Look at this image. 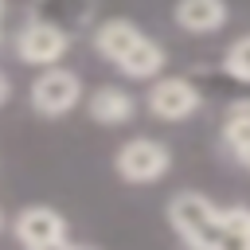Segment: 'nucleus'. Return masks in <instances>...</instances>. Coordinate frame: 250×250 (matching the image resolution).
Here are the masks:
<instances>
[{"mask_svg": "<svg viewBox=\"0 0 250 250\" xmlns=\"http://www.w3.org/2000/svg\"><path fill=\"white\" fill-rule=\"evenodd\" d=\"M168 219H172L176 234L188 246H199V250H215L219 246V219H215L211 199H203L195 191H184V195H176L168 203Z\"/></svg>", "mask_w": 250, "mask_h": 250, "instance_id": "obj_1", "label": "nucleus"}, {"mask_svg": "<svg viewBox=\"0 0 250 250\" xmlns=\"http://www.w3.org/2000/svg\"><path fill=\"white\" fill-rule=\"evenodd\" d=\"M117 172L125 180H133V184H148V180H156V176L168 172V148L156 145V141H148V137H137V141L121 145Z\"/></svg>", "mask_w": 250, "mask_h": 250, "instance_id": "obj_2", "label": "nucleus"}, {"mask_svg": "<svg viewBox=\"0 0 250 250\" xmlns=\"http://www.w3.org/2000/svg\"><path fill=\"white\" fill-rule=\"evenodd\" d=\"M78 94H82V86H78V78L70 70H47L31 86V105L39 113H47V117H59L78 102Z\"/></svg>", "mask_w": 250, "mask_h": 250, "instance_id": "obj_3", "label": "nucleus"}, {"mask_svg": "<svg viewBox=\"0 0 250 250\" xmlns=\"http://www.w3.org/2000/svg\"><path fill=\"white\" fill-rule=\"evenodd\" d=\"M16 238L23 242V246H59L62 238H66V223H62V215L59 211H51V207H27V211H20V219H16Z\"/></svg>", "mask_w": 250, "mask_h": 250, "instance_id": "obj_4", "label": "nucleus"}, {"mask_svg": "<svg viewBox=\"0 0 250 250\" xmlns=\"http://www.w3.org/2000/svg\"><path fill=\"white\" fill-rule=\"evenodd\" d=\"M195 105H199V94H195V86L184 82V78H164V82H156V86L148 90V109H152L156 117L180 121V117L195 113Z\"/></svg>", "mask_w": 250, "mask_h": 250, "instance_id": "obj_5", "label": "nucleus"}, {"mask_svg": "<svg viewBox=\"0 0 250 250\" xmlns=\"http://www.w3.org/2000/svg\"><path fill=\"white\" fill-rule=\"evenodd\" d=\"M66 31H59L55 23H27L16 39V51L23 62H55L66 51Z\"/></svg>", "mask_w": 250, "mask_h": 250, "instance_id": "obj_6", "label": "nucleus"}, {"mask_svg": "<svg viewBox=\"0 0 250 250\" xmlns=\"http://www.w3.org/2000/svg\"><path fill=\"white\" fill-rule=\"evenodd\" d=\"M227 20L223 0H180L176 4V23L188 31H215Z\"/></svg>", "mask_w": 250, "mask_h": 250, "instance_id": "obj_7", "label": "nucleus"}, {"mask_svg": "<svg viewBox=\"0 0 250 250\" xmlns=\"http://www.w3.org/2000/svg\"><path fill=\"white\" fill-rule=\"evenodd\" d=\"M117 66H121L129 78H152V74L164 66V51H160L152 39H145V35H141V39H137L121 59H117Z\"/></svg>", "mask_w": 250, "mask_h": 250, "instance_id": "obj_8", "label": "nucleus"}, {"mask_svg": "<svg viewBox=\"0 0 250 250\" xmlns=\"http://www.w3.org/2000/svg\"><path fill=\"white\" fill-rule=\"evenodd\" d=\"M90 117L94 121H105V125H117V121H129L133 117V98L117 86H102L94 98H90Z\"/></svg>", "mask_w": 250, "mask_h": 250, "instance_id": "obj_9", "label": "nucleus"}, {"mask_svg": "<svg viewBox=\"0 0 250 250\" xmlns=\"http://www.w3.org/2000/svg\"><path fill=\"white\" fill-rule=\"evenodd\" d=\"M215 219H219V246L250 250V207H227L215 211Z\"/></svg>", "mask_w": 250, "mask_h": 250, "instance_id": "obj_10", "label": "nucleus"}, {"mask_svg": "<svg viewBox=\"0 0 250 250\" xmlns=\"http://www.w3.org/2000/svg\"><path fill=\"white\" fill-rule=\"evenodd\" d=\"M94 39H98V51L117 62V59L141 39V31H137L133 23H125V20H109V23H102V27L94 31Z\"/></svg>", "mask_w": 250, "mask_h": 250, "instance_id": "obj_11", "label": "nucleus"}, {"mask_svg": "<svg viewBox=\"0 0 250 250\" xmlns=\"http://www.w3.org/2000/svg\"><path fill=\"white\" fill-rule=\"evenodd\" d=\"M223 141H227V148H230L238 160L250 152V105H238V109L227 117V125H223Z\"/></svg>", "mask_w": 250, "mask_h": 250, "instance_id": "obj_12", "label": "nucleus"}, {"mask_svg": "<svg viewBox=\"0 0 250 250\" xmlns=\"http://www.w3.org/2000/svg\"><path fill=\"white\" fill-rule=\"evenodd\" d=\"M227 70H230L234 78L250 82V35H246V39H238V43L227 51Z\"/></svg>", "mask_w": 250, "mask_h": 250, "instance_id": "obj_13", "label": "nucleus"}, {"mask_svg": "<svg viewBox=\"0 0 250 250\" xmlns=\"http://www.w3.org/2000/svg\"><path fill=\"white\" fill-rule=\"evenodd\" d=\"M4 98H8V78L0 74V105H4Z\"/></svg>", "mask_w": 250, "mask_h": 250, "instance_id": "obj_14", "label": "nucleus"}, {"mask_svg": "<svg viewBox=\"0 0 250 250\" xmlns=\"http://www.w3.org/2000/svg\"><path fill=\"white\" fill-rule=\"evenodd\" d=\"M242 164H250V152H246V156H242Z\"/></svg>", "mask_w": 250, "mask_h": 250, "instance_id": "obj_15", "label": "nucleus"}]
</instances>
